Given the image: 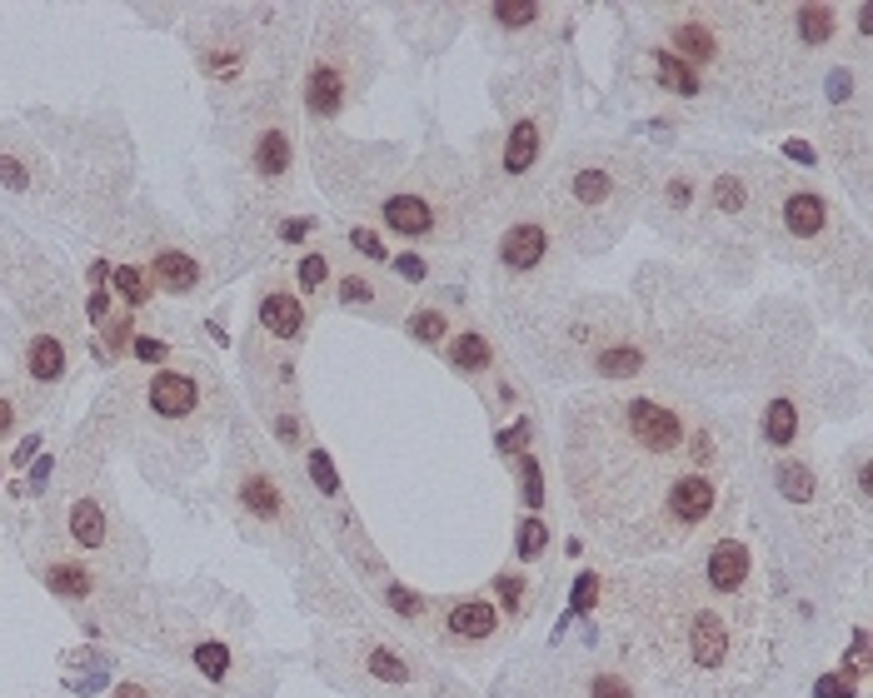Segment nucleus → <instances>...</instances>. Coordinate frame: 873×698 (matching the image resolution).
<instances>
[{
	"instance_id": "nucleus-50",
	"label": "nucleus",
	"mask_w": 873,
	"mask_h": 698,
	"mask_svg": "<svg viewBox=\"0 0 873 698\" xmlns=\"http://www.w3.org/2000/svg\"><path fill=\"white\" fill-rule=\"evenodd\" d=\"M130 340H135V324H130V314H125V320H115V324H106V350H110V355L130 350Z\"/></svg>"
},
{
	"instance_id": "nucleus-14",
	"label": "nucleus",
	"mask_w": 873,
	"mask_h": 698,
	"mask_svg": "<svg viewBox=\"0 0 873 698\" xmlns=\"http://www.w3.org/2000/svg\"><path fill=\"white\" fill-rule=\"evenodd\" d=\"M704 220L714 225H749L764 210V175H749L744 165H723L704 180Z\"/></svg>"
},
{
	"instance_id": "nucleus-55",
	"label": "nucleus",
	"mask_w": 873,
	"mask_h": 698,
	"mask_svg": "<svg viewBox=\"0 0 873 698\" xmlns=\"http://www.w3.org/2000/svg\"><path fill=\"white\" fill-rule=\"evenodd\" d=\"M86 310H90V320H106V314H110V295H106V290H90V304H86Z\"/></svg>"
},
{
	"instance_id": "nucleus-23",
	"label": "nucleus",
	"mask_w": 873,
	"mask_h": 698,
	"mask_svg": "<svg viewBox=\"0 0 873 698\" xmlns=\"http://www.w3.org/2000/svg\"><path fill=\"white\" fill-rule=\"evenodd\" d=\"M798 434H804V405H798V389H778L774 399L764 405V414H759V444H764L769 454H784L798 444Z\"/></svg>"
},
{
	"instance_id": "nucleus-43",
	"label": "nucleus",
	"mask_w": 873,
	"mask_h": 698,
	"mask_svg": "<svg viewBox=\"0 0 873 698\" xmlns=\"http://www.w3.org/2000/svg\"><path fill=\"white\" fill-rule=\"evenodd\" d=\"M305 469H310L314 489H324L330 499L345 495V489H340V474H334V464H330V454H324V450H310V454H305Z\"/></svg>"
},
{
	"instance_id": "nucleus-24",
	"label": "nucleus",
	"mask_w": 873,
	"mask_h": 698,
	"mask_svg": "<svg viewBox=\"0 0 873 698\" xmlns=\"http://www.w3.org/2000/svg\"><path fill=\"white\" fill-rule=\"evenodd\" d=\"M385 300H389V290H385V279H379V269L350 265V269L334 275V304H340V310L379 314V310H385Z\"/></svg>"
},
{
	"instance_id": "nucleus-41",
	"label": "nucleus",
	"mask_w": 873,
	"mask_h": 698,
	"mask_svg": "<svg viewBox=\"0 0 873 698\" xmlns=\"http://www.w3.org/2000/svg\"><path fill=\"white\" fill-rule=\"evenodd\" d=\"M190 664L200 668L206 678H216V684H220V678L230 674V649L220 644V639H206V644H195V658H190Z\"/></svg>"
},
{
	"instance_id": "nucleus-1",
	"label": "nucleus",
	"mask_w": 873,
	"mask_h": 698,
	"mask_svg": "<svg viewBox=\"0 0 873 698\" xmlns=\"http://www.w3.org/2000/svg\"><path fill=\"white\" fill-rule=\"evenodd\" d=\"M564 479L584 524L615 554L684 549L723 505L729 444L719 424L654 389L574 399Z\"/></svg>"
},
{
	"instance_id": "nucleus-34",
	"label": "nucleus",
	"mask_w": 873,
	"mask_h": 698,
	"mask_svg": "<svg viewBox=\"0 0 873 698\" xmlns=\"http://www.w3.org/2000/svg\"><path fill=\"white\" fill-rule=\"evenodd\" d=\"M330 279H334V255L324 245L320 250H305V255L295 259V290H300L305 300H314V295H320Z\"/></svg>"
},
{
	"instance_id": "nucleus-6",
	"label": "nucleus",
	"mask_w": 873,
	"mask_h": 698,
	"mask_svg": "<svg viewBox=\"0 0 873 698\" xmlns=\"http://www.w3.org/2000/svg\"><path fill=\"white\" fill-rule=\"evenodd\" d=\"M375 76V45L360 21H324L300 76V110L310 125H334Z\"/></svg>"
},
{
	"instance_id": "nucleus-48",
	"label": "nucleus",
	"mask_w": 873,
	"mask_h": 698,
	"mask_svg": "<svg viewBox=\"0 0 873 698\" xmlns=\"http://www.w3.org/2000/svg\"><path fill=\"white\" fill-rule=\"evenodd\" d=\"M859 688H853V678H843V674H824L819 684H814V698H853Z\"/></svg>"
},
{
	"instance_id": "nucleus-53",
	"label": "nucleus",
	"mask_w": 873,
	"mask_h": 698,
	"mask_svg": "<svg viewBox=\"0 0 873 698\" xmlns=\"http://www.w3.org/2000/svg\"><path fill=\"white\" fill-rule=\"evenodd\" d=\"M0 180L11 185V190H25V185H31V170H25L21 160H11V155H0Z\"/></svg>"
},
{
	"instance_id": "nucleus-10",
	"label": "nucleus",
	"mask_w": 873,
	"mask_h": 698,
	"mask_svg": "<svg viewBox=\"0 0 873 698\" xmlns=\"http://www.w3.org/2000/svg\"><path fill=\"white\" fill-rule=\"evenodd\" d=\"M245 170L259 195H290L295 175H300V135H295V120L285 106L265 110V115L250 125Z\"/></svg>"
},
{
	"instance_id": "nucleus-9",
	"label": "nucleus",
	"mask_w": 873,
	"mask_h": 698,
	"mask_svg": "<svg viewBox=\"0 0 873 698\" xmlns=\"http://www.w3.org/2000/svg\"><path fill=\"white\" fill-rule=\"evenodd\" d=\"M764 180L769 185H764V210H759V220H769V225L798 250L829 245L843 220L839 204H833L819 185L794 180V175H764Z\"/></svg>"
},
{
	"instance_id": "nucleus-42",
	"label": "nucleus",
	"mask_w": 873,
	"mask_h": 698,
	"mask_svg": "<svg viewBox=\"0 0 873 698\" xmlns=\"http://www.w3.org/2000/svg\"><path fill=\"white\" fill-rule=\"evenodd\" d=\"M270 434L280 440V450H300L305 444V419H300V409H275L270 414Z\"/></svg>"
},
{
	"instance_id": "nucleus-44",
	"label": "nucleus",
	"mask_w": 873,
	"mask_h": 698,
	"mask_svg": "<svg viewBox=\"0 0 873 698\" xmlns=\"http://www.w3.org/2000/svg\"><path fill=\"white\" fill-rule=\"evenodd\" d=\"M829 100L833 106H853V100H863V90H859V76H853V65H833L829 70Z\"/></svg>"
},
{
	"instance_id": "nucleus-33",
	"label": "nucleus",
	"mask_w": 873,
	"mask_h": 698,
	"mask_svg": "<svg viewBox=\"0 0 873 698\" xmlns=\"http://www.w3.org/2000/svg\"><path fill=\"white\" fill-rule=\"evenodd\" d=\"M110 285H115V295L130 304V310H145V304L155 300V279L141 259H120V265L110 269Z\"/></svg>"
},
{
	"instance_id": "nucleus-16",
	"label": "nucleus",
	"mask_w": 873,
	"mask_h": 698,
	"mask_svg": "<svg viewBox=\"0 0 873 698\" xmlns=\"http://www.w3.org/2000/svg\"><path fill=\"white\" fill-rule=\"evenodd\" d=\"M255 324H259V334H265V340H275V344L305 340V330H310L305 295L295 290L290 279L270 275L265 285H259V295H255Z\"/></svg>"
},
{
	"instance_id": "nucleus-28",
	"label": "nucleus",
	"mask_w": 873,
	"mask_h": 698,
	"mask_svg": "<svg viewBox=\"0 0 873 698\" xmlns=\"http://www.w3.org/2000/svg\"><path fill=\"white\" fill-rule=\"evenodd\" d=\"M25 379H35V385H55V379H65V369H70V355H65V340L55 330H41L31 344H25Z\"/></svg>"
},
{
	"instance_id": "nucleus-37",
	"label": "nucleus",
	"mask_w": 873,
	"mask_h": 698,
	"mask_svg": "<svg viewBox=\"0 0 873 698\" xmlns=\"http://www.w3.org/2000/svg\"><path fill=\"white\" fill-rule=\"evenodd\" d=\"M385 603H389V613H399L405 623H424V619H430V609H434L424 594L405 589V584H385Z\"/></svg>"
},
{
	"instance_id": "nucleus-32",
	"label": "nucleus",
	"mask_w": 873,
	"mask_h": 698,
	"mask_svg": "<svg viewBox=\"0 0 873 698\" xmlns=\"http://www.w3.org/2000/svg\"><path fill=\"white\" fill-rule=\"evenodd\" d=\"M699 190H704V175L694 170V165H674V170H664V180H659V195H664L668 215H689L694 204H699Z\"/></svg>"
},
{
	"instance_id": "nucleus-5",
	"label": "nucleus",
	"mask_w": 873,
	"mask_h": 698,
	"mask_svg": "<svg viewBox=\"0 0 873 698\" xmlns=\"http://www.w3.org/2000/svg\"><path fill=\"white\" fill-rule=\"evenodd\" d=\"M739 599H714L699 584L679 589V599L659 613V664L674 678H699L719 684L739 658H744V629L733 619Z\"/></svg>"
},
{
	"instance_id": "nucleus-25",
	"label": "nucleus",
	"mask_w": 873,
	"mask_h": 698,
	"mask_svg": "<svg viewBox=\"0 0 873 698\" xmlns=\"http://www.w3.org/2000/svg\"><path fill=\"white\" fill-rule=\"evenodd\" d=\"M65 529H70V544L86 549V554H100L110 544V514L100 505V495H76L70 509H65Z\"/></svg>"
},
{
	"instance_id": "nucleus-26",
	"label": "nucleus",
	"mask_w": 873,
	"mask_h": 698,
	"mask_svg": "<svg viewBox=\"0 0 873 698\" xmlns=\"http://www.w3.org/2000/svg\"><path fill=\"white\" fill-rule=\"evenodd\" d=\"M485 21L509 35H540L560 21V11L554 5H534V0H499V5H485Z\"/></svg>"
},
{
	"instance_id": "nucleus-39",
	"label": "nucleus",
	"mask_w": 873,
	"mask_h": 698,
	"mask_svg": "<svg viewBox=\"0 0 873 698\" xmlns=\"http://www.w3.org/2000/svg\"><path fill=\"white\" fill-rule=\"evenodd\" d=\"M544 549H550V524H544L540 514H529L524 524H519V534H515V554H519V564H529V558H540Z\"/></svg>"
},
{
	"instance_id": "nucleus-22",
	"label": "nucleus",
	"mask_w": 873,
	"mask_h": 698,
	"mask_svg": "<svg viewBox=\"0 0 873 698\" xmlns=\"http://www.w3.org/2000/svg\"><path fill=\"white\" fill-rule=\"evenodd\" d=\"M444 365L454 369L460 379H475L485 385L499 365V350H495V334L479 330V324H454V334L444 340Z\"/></svg>"
},
{
	"instance_id": "nucleus-30",
	"label": "nucleus",
	"mask_w": 873,
	"mask_h": 698,
	"mask_svg": "<svg viewBox=\"0 0 873 698\" xmlns=\"http://www.w3.org/2000/svg\"><path fill=\"white\" fill-rule=\"evenodd\" d=\"M360 674L385 688H405L415 678V664H410V654L395 644H365L360 649Z\"/></svg>"
},
{
	"instance_id": "nucleus-12",
	"label": "nucleus",
	"mask_w": 873,
	"mask_h": 698,
	"mask_svg": "<svg viewBox=\"0 0 873 698\" xmlns=\"http://www.w3.org/2000/svg\"><path fill=\"white\" fill-rule=\"evenodd\" d=\"M255 60H259L255 35L235 21H210L200 31V41H195V65L216 90H245L250 76H255Z\"/></svg>"
},
{
	"instance_id": "nucleus-36",
	"label": "nucleus",
	"mask_w": 873,
	"mask_h": 698,
	"mask_svg": "<svg viewBox=\"0 0 873 698\" xmlns=\"http://www.w3.org/2000/svg\"><path fill=\"white\" fill-rule=\"evenodd\" d=\"M579 698H644V694H639V684L625 668H589L579 684Z\"/></svg>"
},
{
	"instance_id": "nucleus-2",
	"label": "nucleus",
	"mask_w": 873,
	"mask_h": 698,
	"mask_svg": "<svg viewBox=\"0 0 873 698\" xmlns=\"http://www.w3.org/2000/svg\"><path fill=\"white\" fill-rule=\"evenodd\" d=\"M485 185L454 160H424L375 200V230L410 245H460L479 225Z\"/></svg>"
},
{
	"instance_id": "nucleus-20",
	"label": "nucleus",
	"mask_w": 873,
	"mask_h": 698,
	"mask_svg": "<svg viewBox=\"0 0 873 698\" xmlns=\"http://www.w3.org/2000/svg\"><path fill=\"white\" fill-rule=\"evenodd\" d=\"M584 359H589L594 379H604V385H629V379H639L649 369V344L639 340V334H594Z\"/></svg>"
},
{
	"instance_id": "nucleus-3",
	"label": "nucleus",
	"mask_w": 873,
	"mask_h": 698,
	"mask_svg": "<svg viewBox=\"0 0 873 698\" xmlns=\"http://www.w3.org/2000/svg\"><path fill=\"white\" fill-rule=\"evenodd\" d=\"M649 170L639 151L625 145H584L570 151L550 175V210L564 240H579L584 230H619L639 200H644Z\"/></svg>"
},
{
	"instance_id": "nucleus-8",
	"label": "nucleus",
	"mask_w": 873,
	"mask_h": 698,
	"mask_svg": "<svg viewBox=\"0 0 873 698\" xmlns=\"http://www.w3.org/2000/svg\"><path fill=\"white\" fill-rule=\"evenodd\" d=\"M564 255V235L544 210H519L499 225L495 250H489V265H495V279L509 285V290H529L540 285Z\"/></svg>"
},
{
	"instance_id": "nucleus-38",
	"label": "nucleus",
	"mask_w": 873,
	"mask_h": 698,
	"mask_svg": "<svg viewBox=\"0 0 873 698\" xmlns=\"http://www.w3.org/2000/svg\"><path fill=\"white\" fill-rule=\"evenodd\" d=\"M345 240H350V250H355V255H365V265H369V269L389 265V245H385V235H379L375 225H350V230H345Z\"/></svg>"
},
{
	"instance_id": "nucleus-13",
	"label": "nucleus",
	"mask_w": 873,
	"mask_h": 698,
	"mask_svg": "<svg viewBox=\"0 0 873 698\" xmlns=\"http://www.w3.org/2000/svg\"><path fill=\"white\" fill-rule=\"evenodd\" d=\"M754 544L739 534H714L709 544H704L699 554V569L689 574L694 584H699L704 594H714V599H749V589H754Z\"/></svg>"
},
{
	"instance_id": "nucleus-21",
	"label": "nucleus",
	"mask_w": 873,
	"mask_h": 698,
	"mask_svg": "<svg viewBox=\"0 0 873 698\" xmlns=\"http://www.w3.org/2000/svg\"><path fill=\"white\" fill-rule=\"evenodd\" d=\"M639 60H644V76H649V86H654L659 96L689 100V106L709 96V80H704L689 60H679V55L668 51V45H659V41L644 45V55H639Z\"/></svg>"
},
{
	"instance_id": "nucleus-49",
	"label": "nucleus",
	"mask_w": 873,
	"mask_h": 698,
	"mask_svg": "<svg viewBox=\"0 0 873 698\" xmlns=\"http://www.w3.org/2000/svg\"><path fill=\"white\" fill-rule=\"evenodd\" d=\"M529 434H534V424H529V419H519V424H509V430L505 434H499V450H505V454H529L524 450V444H529Z\"/></svg>"
},
{
	"instance_id": "nucleus-40",
	"label": "nucleus",
	"mask_w": 873,
	"mask_h": 698,
	"mask_svg": "<svg viewBox=\"0 0 873 698\" xmlns=\"http://www.w3.org/2000/svg\"><path fill=\"white\" fill-rule=\"evenodd\" d=\"M519 484H524V509L529 514H540L544 509V469L534 454H519Z\"/></svg>"
},
{
	"instance_id": "nucleus-47",
	"label": "nucleus",
	"mask_w": 873,
	"mask_h": 698,
	"mask_svg": "<svg viewBox=\"0 0 873 698\" xmlns=\"http://www.w3.org/2000/svg\"><path fill=\"white\" fill-rule=\"evenodd\" d=\"M130 355L145 359V365H165V355H170V344L155 340V334H135V340H130Z\"/></svg>"
},
{
	"instance_id": "nucleus-54",
	"label": "nucleus",
	"mask_w": 873,
	"mask_h": 698,
	"mask_svg": "<svg viewBox=\"0 0 873 698\" xmlns=\"http://www.w3.org/2000/svg\"><path fill=\"white\" fill-rule=\"evenodd\" d=\"M784 151L794 155V160H804V165H814V160H819V155H814V145H809V140H788Z\"/></svg>"
},
{
	"instance_id": "nucleus-18",
	"label": "nucleus",
	"mask_w": 873,
	"mask_h": 698,
	"mask_svg": "<svg viewBox=\"0 0 873 698\" xmlns=\"http://www.w3.org/2000/svg\"><path fill=\"white\" fill-rule=\"evenodd\" d=\"M499 623H505V613H499L495 599L464 594V599H450L440 609V639L450 649H485V644H495Z\"/></svg>"
},
{
	"instance_id": "nucleus-27",
	"label": "nucleus",
	"mask_w": 873,
	"mask_h": 698,
	"mask_svg": "<svg viewBox=\"0 0 873 698\" xmlns=\"http://www.w3.org/2000/svg\"><path fill=\"white\" fill-rule=\"evenodd\" d=\"M774 489H778V499L784 505H798V509H809V505H819V495H824V484H819V469H814L809 459H778L774 464Z\"/></svg>"
},
{
	"instance_id": "nucleus-31",
	"label": "nucleus",
	"mask_w": 873,
	"mask_h": 698,
	"mask_svg": "<svg viewBox=\"0 0 873 698\" xmlns=\"http://www.w3.org/2000/svg\"><path fill=\"white\" fill-rule=\"evenodd\" d=\"M45 589L60 599H90L96 594V574L80 558H45Z\"/></svg>"
},
{
	"instance_id": "nucleus-29",
	"label": "nucleus",
	"mask_w": 873,
	"mask_h": 698,
	"mask_svg": "<svg viewBox=\"0 0 873 698\" xmlns=\"http://www.w3.org/2000/svg\"><path fill=\"white\" fill-rule=\"evenodd\" d=\"M405 334H410L420 350H444V340L454 334V310L440 300H420L405 314Z\"/></svg>"
},
{
	"instance_id": "nucleus-46",
	"label": "nucleus",
	"mask_w": 873,
	"mask_h": 698,
	"mask_svg": "<svg viewBox=\"0 0 873 698\" xmlns=\"http://www.w3.org/2000/svg\"><path fill=\"white\" fill-rule=\"evenodd\" d=\"M599 589H604L599 574L584 569L579 579H574V609H570V613H589V609H599Z\"/></svg>"
},
{
	"instance_id": "nucleus-52",
	"label": "nucleus",
	"mask_w": 873,
	"mask_h": 698,
	"mask_svg": "<svg viewBox=\"0 0 873 698\" xmlns=\"http://www.w3.org/2000/svg\"><path fill=\"white\" fill-rule=\"evenodd\" d=\"M15 430H21V405L15 395H0V440H11Z\"/></svg>"
},
{
	"instance_id": "nucleus-19",
	"label": "nucleus",
	"mask_w": 873,
	"mask_h": 698,
	"mask_svg": "<svg viewBox=\"0 0 873 698\" xmlns=\"http://www.w3.org/2000/svg\"><path fill=\"white\" fill-rule=\"evenodd\" d=\"M206 405V379L195 369H155L145 379V409L165 424H180V419H195Z\"/></svg>"
},
{
	"instance_id": "nucleus-4",
	"label": "nucleus",
	"mask_w": 873,
	"mask_h": 698,
	"mask_svg": "<svg viewBox=\"0 0 873 698\" xmlns=\"http://www.w3.org/2000/svg\"><path fill=\"white\" fill-rule=\"evenodd\" d=\"M659 45L689 60L704 80H723V86H754L769 70L764 15L739 11V5H664Z\"/></svg>"
},
{
	"instance_id": "nucleus-17",
	"label": "nucleus",
	"mask_w": 873,
	"mask_h": 698,
	"mask_svg": "<svg viewBox=\"0 0 873 698\" xmlns=\"http://www.w3.org/2000/svg\"><path fill=\"white\" fill-rule=\"evenodd\" d=\"M145 269H151V279H155V295H170V300H190V295H200L210 285L206 255L180 245V240H161L155 255L145 259Z\"/></svg>"
},
{
	"instance_id": "nucleus-51",
	"label": "nucleus",
	"mask_w": 873,
	"mask_h": 698,
	"mask_svg": "<svg viewBox=\"0 0 873 698\" xmlns=\"http://www.w3.org/2000/svg\"><path fill=\"white\" fill-rule=\"evenodd\" d=\"M314 230H320V220H314V215H290L285 225H275V235H280V240H305V235H314Z\"/></svg>"
},
{
	"instance_id": "nucleus-15",
	"label": "nucleus",
	"mask_w": 873,
	"mask_h": 698,
	"mask_svg": "<svg viewBox=\"0 0 873 698\" xmlns=\"http://www.w3.org/2000/svg\"><path fill=\"white\" fill-rule=\"evenodd\" d=\"M784 21H778V35H784V55L804 60V55H829L833 45L843 41V11L839 5H784Z\"/></svg>"
},
{
	"instance_id": "nucleus-35",
	"label": "nucleus",
	"mask_w": 873,
	"mask_h": 698,
	"mask_svg": "<svg viewBox=\"0 0 873 698\" xmlns=\"http://www.w3.org/2000/svg\"><path fill=\"white\" fill-rule=\"evenodd\" d=\"M495 594L505 603H499V613H505V619H524L529 613V594H534V584H529V574L524 569H515V564H509V569H499L495 574Z\"/></svg>"
},
{
	"instance_id": "nucleus-11",
	"label": "nucleus",
	"mask_w": 873,
	"mask_h": 698,
	"mask_svg": "<svg viewBox=\"0 0 873 698\" xmlns=\"http://www.w3.org/2000/svg\"><path fill=\"white\" fill-rule=\"evenodd\" d=\"M235 505H240V514H245L250 524L270 529V534H280V539H290L295 529H300V509H295L290 484H285L280 474L270 469V464L259 459L255 450L240 454V469H235Z\"/></svg>"
},
{
	"instance_id": "nucleus-7",
	"label": "nucleus",
	"mask_w": 873,
	"mask_h": 698,
	"mask_svg": "<svg viewBox=\"0 0 873 698\" xmlns=\"http://www.w3.org/2000/svg\"><path fill=\"white\" fill-rule=\"evenodd\" d=\"M554 125H560V86L554 80H529L515 100L505 106V120H499L495 135V160L479 175L485 180V195H515L524 180H534L550 155Z\"/></svg>"
},
{
	"instance_id": "nucleus-45",
	"label": "nucleus",
	"mask_w": 873,
	"mask_h": 698,
	"mask_svg": "<svg viewBox=\"0 0 873 698\" xmlns=\"http://www.w3.org/2000/svg\"><path fill=\"white\" fill-rule=\"evenodd\" d=\"M389 269H395V279H405V285H424V279H430V265H424L420 250H399V255H389Z\"/></svg>"
}]
</instances>
